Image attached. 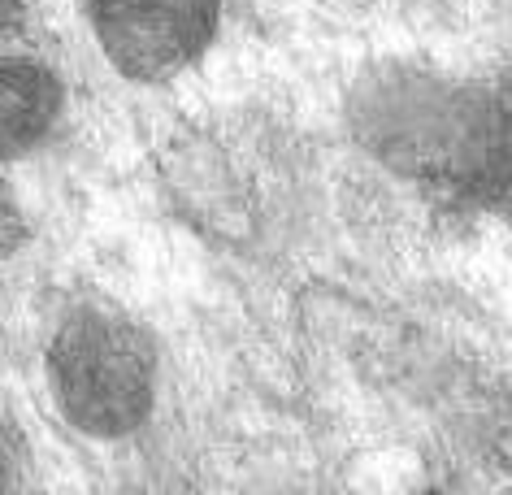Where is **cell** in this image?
Returning a JSON list of instances; mask_svg holds the SVG:
<instances>
[{"instance_id": "cell-1", "label": "cell", "mask_w": 512, "mask_h": 495, "mask_svg": "<svg viewBox=\"0 0 512 495\" xmlns=\"http://www.w3.org/2000/svg\"><path fill=\"white\" fill-rule=\"evenodd\" d=\"M83 9L105 66L144 87L200 66L222 27V0H83Z\"/></svg>"}, {"instance_id": "cell-2", "label": "cell", "mask_w": 512, "mask_h": 495, "mask_svg": "<svg viewBox=\"0 0 512 495\" xmlns=\"http://www.w3.org/2000/svg\"><path fill=\"white\" fill-rule=\"evenodd\" d=\"M53 374L79 417H131L148 387V352L135 326L105 309H79L53 339Z\"/></svg>"}, {"instance_id": "cell-3", "label": "cell", "mask_w": 512, "mask_h": 495, "mask_svg": "<svg viewBox=\"0 0 512 495\" xmlns=\"http://www.w3.org/2000/svg\"><path fill=\"white\" fill-rule=\"evenodd\" d=\"M61 79L40 57L0 53V161L27 157L61 122Z\"/></svg>"}]
</instances>
